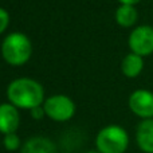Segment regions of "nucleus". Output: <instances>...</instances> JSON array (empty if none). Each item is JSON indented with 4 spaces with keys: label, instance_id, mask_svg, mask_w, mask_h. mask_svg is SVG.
<instances>
[{
    "label": "nucleus",
    "instance_id": "obj_1",
    "mask_svg": "<svg viewBox=\"0 0 153 153\" xmlns=\"http://www.w3.org/2000/svg\"><path fill=\"white\" fill-rule=\"evenodd\" d=\"M7 97L19 109H31L45 102V90L38 81L31 78L13 79L7 87Z\"/></svg>",
    "mask_w": 153,
    "mask_h": 153
},
{
    "label": "nucleus",
    "instance_id": "obj_8",
    "mask_svg": "<svg viewBox=\"0 0 153 153\" xmlns=\"http://www.w3.org/2000/svg\"><path fill=\"white\" fill-rule=\"evenodd\" d=\"M136 140L140 149L145 153H153V118L143 120L136 130Z\"/></svg>",
    "mask_w": 153,
    "mask_h": 153
},
{
    "label": "nucleus",
    "instance_id": "obj_3",
    "mask_svg": "<svg viewBox=\"0 0 153 153\" xmlns=\"http://www.w3.org/2000/svg\"><path fill=\"white\" fill-rule=\"evenodd\" d=\"M129 145L126 130L118 125H109L100 130L97 136V148L100 153H124Z\"/></svg>",
    "mask_w": 153,
    "mask_h": 153
},
{
    "label": "nucleus",
    "instance_id": "obj_7",
    "mask_svg": "<svg viewBox=\"0 0 153 153\" xmlns=\"http://www.w3.org/2000/svg\"><path fill=\"white\" fill-rule=\"evenodd\" d=\"M20 116L18 108L11 102L0 105V133H15L19 128Z\"/></svg>",
    "mask_w": 153,
    "mask_h": 153
},
{
    "label": "nucleus",
    "instance_id": "obj_6",
    "mask_svg": "<svg viewBox=\"0 0 153 153\" xmlns=\"http://www.w3.org/2000/svg\"><path fill=\"white\" fill-rule=\"evenodd\" d=\"M129 108L143 120L153 118V93L146 89H138L129 97Z\"/></svg>",
    "mask_w": 153,
    "mask_h": 153
},
{
    "label": "nucleus",
    "instance_id": "obj_14",
    "mask_svg": "<svg viewBox=\"0 0 153 153\" xmlns=\"http://www.w3.org/2000/svg\"><path fill=\"white\" fill-rule=\"evenodd\" d=\"M31 116L34 117L35 120H40L43 116H46V113H45V109H43V106L40 105V106H36V108H34V109H31Z\"/></svg>",
    "mask_w": 153,
    "mask_h": 153
},
{
    "label": "nucleus",
    "instance_id": "obj_5",
    "mask_svg": "<svg viewBox=\"0 0 153 153\" xmlns=\"http://www.w3.org/2000/svg\"><path fill=\"white\" fill-rule=\"evenodd\" d=\"M128 45L132 53L141 55L143 58L153 54V27L148 24L136 27L130 32Z\"/></svg>",
    "mask_w": 153,
    "mask_h": 153
},
{
    "label": "nucleus",
    "instance_id": "obj_16",
    "mask_svg": "<svg viewBox=\"0 0 153 153\" xmlns=\"http://www.w3.org/2000/svg\"><path fill=\"white\" fill-rule=\"evenodd\" d=\"M87 153H100V152H87Z\"/></svg>",
    "mask_w": 153,
    "mask_h": 153
},
{
    "label": "nucleus",
    "instance_id": "obj_4",
    "mask_svg": "<svg viewBox=\"0 0 153 153\" xmlns=\"http://www.w3.org/2000/svg\"><path fill=\"white\" fill-rule=\"evenodd\" d=\"M43 109L48 118L56 122L69 121L75 113V103L65 94H55L43 102Z\"/></svg>",
    "mask_w": 153,
    "mask_h": 153
},
{
    "label": "nucleus",
    "instance_id": "obj_11",
    "mask_svg": "<svg viewBox=\"0 0 153 153\" xmlns=\"http://www.w3.org/2000/svg\"><path fill=\"white\" fill-rule=\"evenodd\" d=\"M22 153H55V146L46 137H32L23 144Z\"/></svg>",
    "mask_w": 153,
    "mask_h": 153
},
{
    "label": "nucleus",
    "instance_id": "obj_12",
    "mask_svg": "<svg viewBox=\"0 0 153 153\" xmlns=\"http://www.w3.org/2000/svg\"><path fill=\"white\" fill-rule=\"evenodd\" d=\"M20 146V138L16 133H8L4 134V148L7 151H16Z\"/></svg>",
    "mask_w": 153,
    "mask_h": 153
},
{
    "label": "nucleus",
    "instance_id": "obj_13",
    "mask_svg": "<svg viewBox=\"0 0 153 153\" xmlns=\"http://www.w3.org/2000/svg\"><path fill=\"white\" fill-rule=\"evenodd\" d=\"M10 26V13L0 7V35L5 31Z\"/></svg>",
    "mask_w": 153,
    "mask_h": 153
},
{
    "label": "nucleus",
    "instance_id": "obj_10",
    "mask_svg": "<svg viewBox=\"0 0 153 153\" xmlns=\"http://www.w3.org/2000/svg\"><path fill=\"white\" fill-rule=\"evenodd\" d=\"M114 19H116V23L118 26L128 28V27H132L137 23L138 12L134 5L120 4V7L117 8L116 13H114Z\"/></svg>",
    "mask_w": 153,
    "mask_h": 153
},
{
    "label": "nucleus",
    "instance_id": "obj_9",
    "mask_svg": "<svg viewBox=\"0 0 153 153\" xmlns=\"http://www.w3.org/2000/svg\"><path fill=\"white\" fill-rule=\"evenodd\" d=\"M144 69V58L134 53H129L121 62V71L126 78H136Z\"/></svg>",
    "mask_w": 153,
    "mask_h": 153
},
{
    "label": "nucleus",
    "instance_id": "obj_15",
    "mask_svg": "<svg viewBox=\"0 0 153 153\" xmlns=\"http://www.w3.org/2000/svg\"><path fill=\"white\" fill-rule=\"evenodd\" d=\"M120 4H129V5H136L141 1V0H117Z\"/></svg>",
    "mask_w": 153,
    "mask_h": 153
},
{
    "label": "nucleus",
    "instance_id": "obj_2",
    "mask_svg": "<svg viewBox=\"0 0 153 153\" xmlns=\"http://www.w3.org/2000/svg\"><path fill=\"white\" fill-rule=\"evenodd\" d=\"M3 59L11 66H23L32 55L30 38L23 32H11L1 43Z\"/></svg>",
    "mask_w": 153,
    "mask_h": 153
}]
</instances>
